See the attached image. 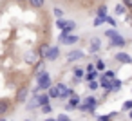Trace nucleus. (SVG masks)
I'll return each instance as SVG.
<instances>
[{
  "label": "nucleus",
  "mask_w": 132,
  "mask_h": 121,
  "mask_svg": "<svg viewBox=\"0 0 132 121\" xmlns=\"http://www.w3.org/2000/svg\"><path fill=\"white\" fill-rule=\"evenodd\" d=\"M36 85H38V89H40V92H47L51 87H53V81H51V74L45 71V69H42V71H38L36 74Z\"/></svg>",
  "instance_id": "nucleus-1"
},
{
  "label": "nucleus",
  "mask_w": 132,
  "mask_h": 121,
  "mask_svg": "<svg viewBox=\"0 0 132 121\" xmlns=\"http://www.w3.org/2000/svg\"><path fill=\"white\" fill-rule=\"evenodd\" d=\"M107 38H109V42H110V47H118V49H123L125 45H127V40L116 31V29H107L105 33H103Z\"/></svg>",
  "instance_id": "nucleus-2"
},
{
  "label": "nucleus",
  "mask_w": 132,
  "mask_h": 121,
  "mask_svg": "<svg viewBox=\"0 0 132 121\" xmlns=\"http://www.w3.org/2000/svg\"><path fill=\"white\" fill-rule=\"evenodd\" d=\"M80 42V36L74 34V33H63L60 31V36H58V45H74Z\"/></svg>",
  "instance_id": "nucleus-3"
},
{
  "label": "nucleus",
  "mask_w": 132,
  "mask_h": 121,
  "mask_svg": "<svg viewBox=\"0 0 132 121\" xmlns=\"http://www.w3.org/2000/svg\"><path fill=\"white\" fill-rule=\"evenodd\" d=\"M56 27H58L60 31H63V33H72V31L76 29V22H72V20H63V18H58V20H56Z\"/></svg>",
  "instance_id": "nucleus-4"
},
{
  "label": "nucleus",
  "mask_w": 132,
  "mask_h": 121,
  "mask_svg": "<svg viewBox=\"0 0 132 121\" xmlns=\"http://www.w3.org/2000/svg\"><path fill=\"white\" fill-rule=\"evenodd\" d=\"M13 105H15V101L11 98H2V99H0V116L6 117L13 110Z\"/></svg>",
  "instance_id": "nucleus-5"
},
{
  "label": "nucleus",
  "mask_w": 132,
  "mask_h": 121,
  "mask_svg": "<svg viewBox=\"0 0 132 121\" xmlns=\"http://www.w3.org/2000/svg\"><path fill=\"white\" fill-rule=\"evenodd\" d=\"M56 87H58V92H60V99H67V98H72L76 92L72 90V89H69L65 83H56Z\"/></svg>",
  "instance_id": "nucleus-6"
},
{
  "label": "nucleus",
  "mask_w": 132,
  "mask_h": 121,
  "mask_svg": "<svg viewBox=\"0 0 132 121\" xmlns=\"http://www.w3.org/2000/svg\"><path fill=\"white\" fill-rule=\"evenodd\" d=\"M98 51H101V40H100V36H90V40H89V53L96 54Z\"/></svg>",
  "instance_id": "nucleus-7"
},
{
  "label": "nucleus",
  "mask_w": 132,
  "mask_h": 121,
  "mask_svg": "<svg viewBox=\"0 0 132 121\" xmlns=\"http://www.w3.org/2000/svg\"><path fill=\"white\" fill-rule=\"evenodd\" d=\"M27 96H29V89H27V85H22V87L16 90L15 101H16V103H24V101L27 99Z\"/></svg>",
  "instance_id": "nucleus-8"
},
{
  "label": "nucleus",
  "mask_w": 132,
  "mask_h": 121,
  "mask_svg": "<svg viewBox=\"0 0 132 121\" xmlns=\"http://www.w3.org/2000/svg\"><path fill=\"white\" fill-rule=\"evenodd\" d=\"M58 56H60V45H51L47 54H45V60L47 62H54V60H58Z\"/></svg>",
  "instance_id": "nucleus-9"
},
{
  "label": "nucleus",
  "mask_w": 132,
  "mask_h": 121,
  "mask_svg": "<svg viewBox=\"0 0 132 121\" xmlns=\"http://www.w3.org/2000/svg\"><path fill=\"white\" fill-rule=\"evenodd\" d=\"M85 58V53L81 49H72L67 53V62H76V60H83Z\"/></svg>",
  "instance_id": "nucleus-10"
},
{
  "label": "nucleus",
  "mask_w": 132,
  "mask_h": 121,
  "mask_svg": "<svg viewBox=\"0 0 132 121\" xmlns=\"http://www.w3.org/2000/svg\"><path fill=\"white\" fill-rule=\"evenodd\" d=\"M100 87H101L107 94H112V80L105 78L103 74H100Z\"/></svg>",
  "instance_id": "nucleus-11"
},
{
  "label": "nucleus",
  "mask_w": 132,
  "mask_h": 121,
  "mask_svg": "<svg viewBox=\"0 0 132 121\" xmlns=\"http://www.w3.org/2000/svg\"><path fill=\"white\" fill-rule=\"evenodd\" d=\"M114 58H116V62L125 63V65L132 63V56H128V54H127V53H123V51H118V53L114 54Z\"/></svg>",
  "instance_id": "nucleus-12"
},
{
  "label": "nucleus",
  "mask_w": 132,
  "mask_h": 121,
  "mask_svg": "<svg viewBox=\"0 0 132 121\" xmlns=\"http://www.w3.org/2000/svg\"><path fill=\"white\" fill-rule=\"evenodd\" d=\"M80 103H81L80 96H78V94H74L72 98H69V103L65 105V110H74V108H78V107H80Z\"/></svg>",
  "instance_id": "nucleus-13"
},
{
  "label": "nucleus",
  "mask_w": 132,
  "mask_h": 121,
  "mask_svg": "<svg viewBox=\"0 0 132 121\" xmlns=\"http://www.w3.org/2000/svg\"><path fill=\"white\" fill-rule=\"evenodd\" d=\"M27 110H35L36 107H40V103H38V96H31V99L27 101Z\"/></svg>",
  "instance_id": "nucleus-14"
},
{
  "label": "nucleus",
  "mask_w": 132,
  "mask_h": 121,
  "mask_svg": "<svg viewBox=\"0 0 132 121\" xmlns=\"http://www.w3.org/2000/svg\"><path fill=\"white\" fill-rule=\"evenodd\" d=\"M38 103H40V107H44V105L51 103V98H49V94H47V92H42V94H38Z\"/></svg>",
  "instance_id": "nucleus-15"
},
{
  "label": "nucleus",
  "mask_w": 132,
  "mask_h": 121,
  "mask_svg": "<svg viewBox=\"0 0 132 121\" xmlns=\"http://www.w3.org/2000/svg\"><path fill=\"white\" fill-rule=\"evenodd\" d=\"M100 74H101V72H98V71L85 72V78H83V80H87V83H89V81H96V78H100Z\"/></svg>",
  "instance_id": "nucleus-16"
},
{
  "label": "nucleus",
  "mask_w": 132,
  "mask_h": 121,
  "mask_svg": "<svg viewBox=\"0 0 132 121\" xmlns=\"http://www.w3.org/2000/svg\"><path fill=\"white\" fill-rule=\"evenodd\" d=\"M47 94H49L51 99H60V92H58V87H56V85H53V87L47 90Z\"/></svg>",
  "instance_id": "nucleus-17"
},
{
  "label": "nucleus",
  "mask_w": 132,
  "mask_h": 121,
  "mask_svg": "<svg viewBox=\"0 0 132 121\" xmlns=\"http://www.w3.org/2000/svg\"><path fill=\"white\" fill-rule=\"evenodd\" d=\"M27 2H29V6L33 9H42L44 4H45V0H27Z\"/></svg>",
  "instance_id": "nucleus-18"
},
{
  "label": "nucleus",
  "mask_w": 132,
  "mask_h": 121,
  "mask_svg": "<svg viewBox=\"0 0 132 121\" xmlns=\"http://www.w3.org/2000/svg\"><path fill=\"white\" fill-rule=\"evenodd\" d=\"M107 13H109V9H107V6L103 4V6H100L98 7V11H96V15L100 16V18H107Z\"/></svg>",
  "instance_id": "nucleus-19"
},
{
  "label": "nucleus",
  "mask_w": 132,
  "mask_h": 121,
  "mask_svg": "<svg viewBox=\"0 0 132 121\" xmlns=\"http://www.w3.org/2000/svg\"><path fill=\"white\" fill-rule=\"evenodd\" d=\"M125 11H127V7H125L123 4H116V7H114V13H116L118 16H121V15H125Z\"/></svg>",
  "instance_id": "nucleus-20"
},
{
  "label": "nucleus",
  "mask_w": 132,
  "mask_h": 121,
  "mask_svg": "<svg viewBox=\"0 0 132 121\" xmlns=\"http://www.w3.org/2000/svg\"><path fill=\"white\" fill-rule=\"evenodd\" d=\"M49 44H42L40 45V51H38V54H40V58H45V54H47V51H49Z\"/></svg>",
  "instance_id": "nucleus-21"
},
{
  "label": "nucleus",
  "mask_w": 132,
  "mask_h": 121,
  "mask_svg": "<svg viewBox=\"0 0 132 121\" xmlns=\"http://www.w3.org/2000/svg\"><path fill=\"white\" fill-rule=\"evenodd\" d=\"M121 87H123V81H121V80H116V78H114V80H112V92H118V90H119Z\"/></svg>",
  "instance_id": "nucleus-22"
},
{
  "label": "nucleus",
  "mask_w": 132,
  "mask_h": 121,
  "mask_svg": "<svg viewBox=\"0 0 132 121\" xmlns=\"http://www.w3.org/2000/svg\"><path fill=\"white\" fill-rule=\"evenodd\" d=\"M74 78H76V80H83V78H85V72H83V69H80V67H74Z\"/></svg>",
  "instance_id": "nucleus-23"
},
{
  "label": "nucleus",
  "mask_w": 132,
  "mask_h": 121,
  "mask_svg": "<svg viewBox=\"0 0 132 121\" xmlns=\"http://www.w3.org/2000/svg\"><path fill=\"white\" fill-rule=\"evenodd\" d=\"M116 117V112H112V114H107V116H98V121H112Z\"/></svg>",
  "instance_id": "nucleus-24"
},
{
  "label": "nucleus",
  "mask_w": 132,
  "mask_h": 121,
  "mask_svg": "<svg viewBox=\"0 0 132 121\" xmlns=\"http://www.w3.org/2000/svg\"><path fill=\"white\" fill-rule=\"evenodd\" d=\"M121 110H123V112H130V110H132V99H127V101L123 103Z\"/></svg>",
  "instance_id": "nucleus-25"
},
{
  "label": "nucleus",
  "mask_w": 132,
  "mask_h": 121,
  "mask_svg": "<svg viewBox=\"0 0 132 121\" xmlns=\"http://www.w3.org/2000/svg\"><path fill=\"white\" fill-rule=\"evenodd\" d=\"M105 22H107V18H100V16H96L94 22H92V25H94V27H100V25H103Z\"/></svg>",
  "instance_id": "nucleus-26"
},
{
  "label": "nucleus",
  "mask_w": 132,
  "mask_h": 121,
  "mask_svg": "<svg viewBox=\"0 0 132 121\" xmlns=\"http://www.w3.org/2000/svg\"><path fill=\"white\" fill-rule=\"evenodd\" d=\"M96 71L98 72H105V62L103 60H98L96 62Z\"/></svg>",
  "instance_id": "nucleus-27"
},
{
  "label": "nucleus",
  "mask_w": 132,
  "mask_h": 121,
  "mask_svg": "<svg viewBox=\"0 0 132 121\" xmlns=\"http://www.w3.org/2000/svg\"><path fill=\"white\" fill-rule=\"evenodd\" d=\"M40 110H42L44 114H51V112H53V107H51V103H47V105L40 107Z\"/></svg>",
  "instance_id": "nucleus-28"
},
{
  "label": "nucleus",
  "mask_w": 132,
  "mask_h": 121,
  "mask_svg": "<svg viewBox=\"0 0 132 121\" xmlns=\"http://www.w3.org/2000/svg\"><path fill=\"white\" fill-rule=\"evenodd\" d=\"M101 74H103L105 78H109V80H114V78H116V72H114V71H105V72H101Z\"/></svg>",
  "instance_id": "nucleus-29"
},
{
  "label": "nucleus",
  "mask_w": 132,
  "mask_h": 121,
  "mask_svg": "<svg viewBox=\"0 0 132 121\" xmlns=\"http://www.w3.org/2000/svg\"><path fill=\"white\" fill-rule=\"evenodd\" d=\"M56 121H72L67 114H58V117H56Z\"/></svg>",
  "instance_id": "nucleus-30"
},
{
  "label": "nucleus",
  "mask_w": 132,
  "mask_h": 121,
  "mask_svg": "<svg viewBox=\"0 0 132 121\" xmlns=\"http://www.w3.org/2000/svg\"><path fill=\"white\" fill-rule=\"evenodd\" d=\"M53 13H54V16H56V18H62V16H63V11H62L60 7H54V9H53Z\"/></svg>",
  "instance_id": "nucleus-31"
},
{
  "label": "nucleus",
  "mask_w": 132,
  "mask_h": 121,
  "mask_svg": "<svg viewBox=\"0 0 132 121\" xmlns=\"http://www.w3.org/2000/svg\"><path fill=\"white\" fill-rule=\"evenodd\" d=\"M87 85H89V89H90V90H96V89L100 87V81H89Z\"/></svg>",
  "instance_id": "nucleus-32"
},
{
  "label": "nucleus",
  "mask_w": 132,
  "mask_h": 121,
  "mask_svg": "<svg viewBox=\"0 0 132 121\" xmlns=\"http://www.w3.org/2000/svg\"><path fill=\"white\" fill-rule=\"evenodd\" d=\"M92 71H96V63H89L85 67V72H92Z\"/></svg>",
  "instance_id": "nucleus-33"
},
{
  "label": "nucleus",
  "mask_w": 132,
  "mask_h": 121,
  "mask_svg": "<svg viewBox=\"0 0 132 121\" xmlns=\"http://www.w3.org/2000/svg\"><path fill=\"white\" fill-rule=\"evenodd\" d=\"M107 24H110L112 27H116V25H118V22H116V20H114L112 16H107Z\"/></svg>",
  "instance_id": "nucleus-34"
},
{
  "label": "nucleus",
  "mask_w": 132,
  "mask_h": 121,
  "mask_svg": "<svg viewBox=\"0 0 132 121\" xmlns=\"http://www.w3.org/2000/svg\"><path fill=\"white\" fill-rule=\"evenodd\" d=\"M33 60H35V54H29V53H27V54H26V62H27V63H33Z\"/></svg>",
  "instance_id": "nucleus-35"
},
{
  "label": "nucleus",
  "mask_w": 132,
  "mask_h": 121,
  "mask_svg": "<svg viewBox=\"0 0 132 121\" xmlns=\"http://www.w3.org/2000/svg\"><path fill=\"white\" fill-rule=\"evenodd\" d=\"M128 117H130V121H132V110H130V112H128Z\"/></svg>",
  "instance_id": "nucleus-36"
},
{
  "label": "nucleus",
  "mask_w": 132,
  "mask_h": 121,
  "mask_svg": "<svg viewBox=\"0 0 132 121\" xmlns=\"http://www.w3.org/2000/svg\"><path fill=\"white\" fill-rule=\"evenodd\" d=\"M45 121H56V119H53V117H47V119H45Z\"/></svg>",
  "instance_id": "nucleus-37"
},
{
  "label": "nucleus",
  "mask_w": 132,
  "mask_h": 121,
  "mask_svg": "<svg viewBox=\"0 0 132 121\" xmlns=\"http://www.w3.org/2000/svg\"><path fill=\"white\" fill-rule=\"evenodd\" d=\"M16 2H26V0H16Z\"/></svg>",
  "instance_id": "nucleus-38"
},
{
  "label": "nucleus",
  "mask_w": 132,
  "mask_h": 121,
  "mask_svg": "<svg viewBox=\"0 0 132 121\" xmlns=\"http://www.w3.org/2000/svg\"><path fill=\"white\" fill-rule=\"evenodd\" d=\"M26 121H31V119H26Z\"/></svg>",
  "instance_id": "nucleus-39"
}]
</instances>
